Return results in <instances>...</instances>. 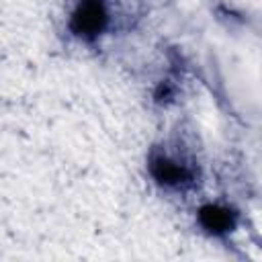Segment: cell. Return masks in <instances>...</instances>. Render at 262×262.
<instances>
[{"label":"cell","instance_id":"6da1fadb","mask_svg":"<svg viewBox=\"0 0 262 262\" xmlns=\"http://www.w3.org/2000/svg\"><path fill=\"white\" fill-rule=\"evenodd\" d=\"M104 25H106V14L98 2H84L72 18L74 31L78 35H84V37L98 35L104 29Z\"/></svg>","mask_w":262,"mask_h":262},{"label":"cell","instance_id":"7a4b0ae2","mask_svg":"<svg viewBox=\"0 0 262 262\" xmlns=\"http://www.w3.org/2000/svg\"><path fill=\"white\" fill-rule=\"evenodd\" d=\"M199 219H201L205 229L215 231V233H223V231H229L233 227V213L229 209L219 207V205L203 207L199 213Z\"/></svg>","mask_w":262,"mask_h":262},{"label":"cell","instance_id":"3957f363","mask_svg":"<svg viewBox=\"0 0 262 262\" xmlns=\"http://www.w3.org/2000/svg\"><path fill=\"white\" fill-rule=\"evenodd\" d=\"M151 174L160 182H166V184H180L182 180L190 178V174L184 170V166H180L164 156H158L151 160Z\"/></svg>","mask_w":262,"mask_h":262}]
</instances>
